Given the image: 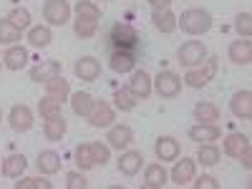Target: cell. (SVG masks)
<instances>
[{"label": "cell", "instance_id": "b9f144b4", "mask_svg": "<svg viewBox=\"0 0 252 189\" xmlns=\"http://www.w3.org/2000/svg\"><path fill=\"white\" fill-rule=\"evenodd\" d=\"M66 187L68 189H86L89 182H86V177H83L81 172H68L66 174Z\"/></svg>", "mask_w": 252, "mask_h": 189}, {"label": "cell", "instance_id": "2e32d148", "mask_svg": "<svg viewBox=\"0 0 252 189\" xmlns=\"http://www.w3.org/2000/svg\"><path fill=\"white\" fill-rule=\"evenodd\" d=\"M220 136H222V131H220L217 124H197V126H192V129H189V139L199 141V144H212V141H217Z\"/></svg>", "mask_w": 252, "mask_h": 189}, {"label": "cell", "instance_id": "6da1fadb", "mask_svg": "<svg viewBox=\"0 0 252 189\" xmlns=\"http://www.w3.org/2000/svg\"><path fill=\"white\" fill-rule=\"evenodd\" d=\"M179 26L187 35H204L212 28V15L202 8H189L182 13V18H177V28Z\"/></svg>", "mask_w": 252, "mask_h": 189}, {"label": "cell", "instance_id": "1f68e13d", "mask_svg": "<svg viewBox=\"0 0 252 189\" xmlns=\"http://www.w3.org/2000/svg\"><path fill=\"white\" fill-rule=\"evenodd\" d=\"M96 28H98V20L81 18V15H76V20H73V33H76L78 38H91V35H96Z\"/></svg>", "mask_w": 252, "mask_h": 189}, {"label": "cell", "instance_id": "cb8c5ba5", "mask_svg": "<svg viewBox=\"0 0 252 189\" xmlns=\"http://www.w3.org/2000/svg\"><path fill=\"white\" fill-rule=\"evenodd\" d=\"M26 166H28V159L23 154H10L3 159V174L8 179H20V174L26 172Z\"/></svg>", "mask_w": 252, "mask_h": 189}, {"label": "cell", "instance_id": "e575fe53", "mask_svg": "<svg viewBox=\"0 0 252 189\" xmlns=\"http://www.w3.org/2000/svg\"><path fill=\"white\" fill-rule=\"evenodd\" d=\"M20 28H15L10 20H0V43H8V46H13L15 40H20Z\"/></svg>", "mask_w": 252, "mask_h": 189}, {"label": "cell", "instance_id": "60d3db41", "mask_svg": "<svg viewBox=\"0 0 252 189\" xmlns=\"http://www.w3.org/2000/svg\"><path fill=\"white\" fill-rule=\"evenodd\" d=\"M91 152H94V161L101 164V166L109 161V154H111V152H109V146H106V144H101V141H94V144H91Z\"/></svg>", "mask_w": 252, "mask_h": 189}, {"label": "cell", "instance_id": "4fadbf2b", "mask_svg": "<svg viewBox=\"0 0 252 189\" xmlns=\"http://www.w3.org/2000/svg\"><path fill=\"white\" fill-rule=\"evenodd\" d=\"M154 152H157L159 161H177L179 159V141L174 136H159Z\"/></svg>", "mask_w": 252, "mask_h": 189}, {"label": "cell", "instance_id": "d6986e66", "mask_svg": "<svg viewBox=\"0 0 252 189\" xmlns=\"http://www.w3.org/2000/svg\"><path fill=\"white\" fill-rule=\"evenodd\" d=\"M26 63H28V51L23 46H10L3 53V66L8 71H20V68H26Z\"/></svg>", "mask_w": 252, "mask_h": 189}, {"label": "cell", "instance_id": "52a82bcc", "mask_svg": "<svg viewBox=\"0 0 252 189\" xmlns=\"http://www.w3.org/2000/svg\"><path fill=\"white\" fill-rule=\"evenodd\" d=\"M229 111L242 121H250L252 119V91L245 89V91L232 94V98H229Z\"/></svg>", "mask_w": 252, "mask_h": 189}, {"label": "cell", "instance_id": "83f0119b", "mask_svg": "<svg viewBox=\"0 0 252 189\" xmlns=\"http://www.w3.org/2000/svg\"><path fill=\"white\" fill-rule=\"evenodd\" d=\"M71 109L76 116H89L91 109H94V96L86 94V91H76L71 94Z\"/></svg>", "mask_w": 252, "mask_h": 189}, {"label": "cell", "instance_id": "f35d334b", "mask_svg": "<svg viewBox=\"0 0 252 189\" xmlns=\"http://www.w3.org/2000/svg\"><path fill=\"white\" fill-rule=\"evenodd\" d=\"M15 189H51L53 184L48 179H40V177H23L20 182L13 184Z\"/></svg>", "mask_w": 252, "mask_h": 189}, {"label": "cell", "instance_id": "bcb514c9", "mask_svg": "<svg viewBox=\"0 0 252 189\" xmlns=\"http://www.w3.org/2000/svg\"><path fill=\"white\" fill-rule=\"evenodd\" d=\"M0 119H3V111H0Z\"/></svg>", "mask_w": 252, "mask_h": 189}, {"label": "cell", "instance_id": "3957f363", "mask_svg": "<svg viewBox=\"0 0 252 189\" xmlns=\"http://www.w3.org/2000/svg\"><path fill=\"white\" fill-rule=\"evenodd\" d=\"M152 89L161 98H177L182 94V78L174 71H159V76L152 81Z\"/></svg>", "mask_w": 252, "mask_h": 189}, {"label": "cell", "instance_id": "d590c367", "mask_svg": "<svg viewBox=\"0 0 252 189\" xmlns=\"http://www.w3.org/2000/svg\"><path fill=\"white\" fill-rule=\"evenodd\" d=\"M5 20H10V23H13L15 28H20V31L31 28V13H28L26 8H13V10L8 13Z\"/></svg>", "mask_w": 252, "mask_h": 189}, {"label": "cell", "instance_id": "836d02e7", "mask_svg": "<svg viewBox=\"0 0 252 189\" xmlns=\"http://www.w3.org/2000/svg\"><path fill=\"white\" fill-rule=\"evenodd\" d=\"M38 114L43 119H53V116H61V101H56L53 96H43L38 101Z\"/></svg>", "mask_w": 252, "mask_h": 189}, {"label": "cell", "instance_id": "74e56055", "mask_svg": "<svg viewBox=\"0 0 252 189\" xmlns=\"http://www.w3.org/2000/svg\"><path fill=\"white\" fill-rule=\"evenodd\" d=\"M73 10H76V15H81V18H91V20H98V18H101L98 5H94L91 0H78Z\"/></svg>", "mask_w": 252, "mask_h": 189}, {"label": "cell", "instance_id": "484cf974", "mask_svg": "<svg viewBox=\"0 0 252 189\" xmlns=\"http://www.w3.org/2000/svg\"><path fill=\"white\" fill-rule=\"evenodd\" d=\"M66 131H68V124H66V119H63V116L46 119V124H43V134L51 141H61L63 136H66Z\"/></svg>", "mask_w": 252, "mask_h": 189}, {"label": "cell", "instance_id": "d4e9b609", "mask_svg": "<svg viewBox=\"0 0 252 189\" xmlns=\"http://www.w3.org/2000/svg\"><path fill=\"white\" fill-rule=\"evenodd\" d=\"M46 94L63 103V101H66V98L71 96V83H68L66 78H63V76H53L51 81H46Z\"/></svg>", "mask_w": 252, "mask_h": 189}, {"label": "cell", "instance_id": "ba28073f", "mask_svg": "<svg viewBox=\"0 0 252 189\" xmlns=\"http://www.w3.org/2000/svg\"><path fill=\"white\" fill-rule=\"evenodd\" d=\"M8 121H10V129L13 131H31V126H33V111L26 106V103H18V106L10 109L8 114Z\"/></svg>", "mask_w": 252, "mask_h": 189}, {"label": "cell", "instance_id": "ee69618b", "mask_svg": "<svg viewBox=\"0 0 252 189\" xmlns=\"http://www.w3.org/2000/svg\"><path fill=\"white\" fill-rule=\"evenodd\" d=\"M240 161H242V166H245V169H252V149H247V152L240 157Z\"/></svg>", "mask_w": 252, "mask_h": 189}, {"label": "cell", "instance_id": "ab89813d", "mask_svg": "<svg viewBox=\"0 0 252 189\" xmlns=\"http://www.w3.org/2000/svg\"><path fill=\"white\" fill-rule=\"evenodd\" d=\"M235 28H237L240 38H250L252 35V15L250 13H240L235 18Z\"/></svg>", "mask_w": 252, "mask_h": 189}, {"label": "cell", "instance_id": "ac0fdd59", "mask_svg": "<svg viewBox=\"0 0 252 189\" xmlns=\"http://www.w3.org/2000/svg\"><path fill=\"white\" fill-rule=\"evenodd\" d=\"M247 149H250V139H247L245 134H240V131L227 134V139H224V154H227V157L240 159Z\"/></svg>", "mask_w": 252, "mask_h": 189}, {"label": "cell", "instance_id": "8992f818", "mask_svg": "<svg viewBox=\"0 0 252 189\" xmlns=\"http://www.w3.org/2000/svg\"><path fill=\"white\" fill-rule=\"evenodd\" d=\"M111 40H114V46L121 48V51H134V48L139 46V33H136L131 26L119 23V26H114V31H111Z\"/></svg>", "mask_w": 252, "mask_h": 189}, {"label": "cell", "instance_id": "f6af8a7d", "mask_svg": "<svg viewBox=\"0 0 252 189\" xmlns=\"http://www.w3.org/2000/svg\"><path fill=\"white\" fill-rule=\"evenodd\" d=\"M149 3H152L154 10H161V8H169V5H172V0H149Z\"/></svg>", "mask_w": 252, "mask_h": 189}, {"label": "cell", "instance_id": "9c48e42d", "mask_svg": "<svg viewBox=\"0 0 252 189\" xmlns=\"http://www.w3.org/2000/svg\"><path fill=\"white\" fill-rule=\"evenodd\" d=\"M194 172H197V161L189 159V157H182V161H177L174 169H172V182L177 187H187V184H192Z\"/></svg>", "mask_w": 252, "mask_h": 189}, {"label": "cell", "instance_id": "5b68a950", "mask_svg": "<svg viewBox=\"0 0 252 189\" xmlns=\"http://www.w3.org/2000/svg\"><path fill=\"white\" fill-rule=\"evenodd\" d=\"M43 18L51 26H66L68 18H71L68 0H46L43 3Z\"/></svg>", "mask_w": 252, "mask_h": 189}, {"label": "cell", "instance_id": "d6a6232c", "mask_svg": "<svg viewBox=\"0 0 252 189\" xmlns=\"http://www.w3.org/2000/svg\"><path fill=\"white\" fill-rule=\"evenodd\" d=\"M76 164H78V169H91V166H96V161H94V152H91V144H78L76 146Z\"/></svg>", "mask_w": 252, "mask_h": 189}, {"label": "cell", "instance_id": "277c9868", "mask_svg": "<svg viewBox=\"0 0 252 189\" xmlns=\"http://www.w3.org/2000/svg\"><path fill=\"white\" fill-rule=\"evenodd\" d=\"M202 66H204V68H192V71H187V76H184L182 83H187L189 89H204L207 83L215 78V73H217V58H207Z\"/></svg>", "mask_w": 252, "mask_h": 189}, {"label": "cell", "instance_id": "7dc6e473", "mask_svg": "<svg viewBox=\"0 0 252 189\" xmlns=\"http://www.w3.org/2000/svg\"><path fill=\"white\" fill-rule=\"evenodd\" d=\"M0 66H3V63H0Z\"/></svg>", "mask_w": 252, "mask_h": 189}, {"label": "cell", "instance_id": "e0dca14e", "mask_svg": "<svg viewBox=\"0 0 252 189\" xmlns=\"http://www.w3.org/2000/svg\"><path fill=\"white\" fill-rule=\"evenodd\" d=\"M109 66H111V71H116V73H129V71H134V66H136L134 51H121V48H116V51L111 53V58H109Z\"/></svg>", "mask_w": 252, "mask_h": 189}, {"label": "cell", "instance_id": "44dd1931", "mask_svg": "<svg viewBox=\"0 0 252 189\" xmlns=\"http://www.w3.org/2000/svg\"><path fill=\"white\" fill-rule=\"evenodd\" d=\"M53 76H61V63L58 61H43V63H38V66L31 68V81H35V83H46Z\"/></svg>", "mask_w": 252, "mask_h": 189}, {"label": "cell", "instance_id": "f1b7e54d", "mask_svg": "<svg viewBox=\"0 0 252 189\" xmlns=\"http://www.w3.org/2000/svg\"><path fill=\"white\" fill-rule=\"evenodd\" d=\"M51 40H53V33H51L48 26H35V28L28 31V43L33 48H48Z\"/></svg>", "mask_w": 252, "mask_h": 189}, {"label": "cell", "instance_id": "7a4b0ae2", "mask_svg": "<svg viewBox=\"0 0 252 189\" xmlns=\"http://www.w3.org/2000/svg\"><path fill=\"white\" fill-rule=\"evenodd\" d=\"M177 61L187 68H194V66H202L207 61V46L202 40H187V43L179 46L177 51Z\"/></svg>", "mask_w": 252, "mask_h": 189}, {"label": "cell", "instance_id": "8d00e7d4", "mask_svg": "<svg viewBox=\"0 0 252 189\" xmlns=\"http://www.w3.org/2000/svg\"><path fill=\"white\" fill-rule=\"evenodd\" d=\"M114 103H116V109H119V111H134V106H136L134 94H131V91H126V89H121V91L114 94Z\"/></svg>", "mask_w": 252, "mask_h": 189}, {"label": "cell", "instance_id": "ffe728a7", "mask_svg": "<svg viewBox=\"0 0 252 189\" xmlns=\"http://www.w3.org/2000/svg\"><path fill=\"white\" fill-rule=\"evenodd\" d=\"M166 179H169V174H166L164 164H149L144 169V187L146 189H161L166 184Z\"/></svg>", "mask_w": 252, "mask_h": 189}, {"label": "cell", "instance_id": "4dcf8cb0", "mask_svg": "<svg viewBox=\"0 0 252 189\" xmlns=\"http://www.w3.org/2000/svg\"><path fill=\"white\" fill-rule=\"evenodd\" d=\"M220 149L215 144H199V149H197V161L204 164V166H215L220 161Z\"/></svg>", "mask_w": 252, "mask_h": 189}, {"label": "cell", "instance_id": "f546056e", "mask_svg": "<svg viewBox=\"0 0 252 189\" xmlns=\"http://www.w3.org/2000/svg\"><path fill=\"white\" fill-rule=\"evenodd\" d=\"M194 116L199 124H215V121H220V109L209 101H199L194 106Z\"/></svg>", "mask_w": 252, "mask_h": 189}, {"label": "cell", "instance_id": "9a60e30c", "mask_svg": "<svg viewBox=\"0 0 252 189\" xmlns=\"http://www.w3.org/2000/svg\"><path fill=\"white\" fill-rule=\"evenodd\" d=\"M141 166H144V157L141 152H124L119 157V172L124 177H136L141 172Z\"/></svg>", "mask_w": 252, "mask_h": 189}, {"label": "cell", "instance_id": "4316f807", "mask_svg": "<svg viewBox=\"0 0 252 189\" xmlns=\"http://www.w3.org/2000/svg\"><path fill=\"white\" fill-rule=\"evenodd\" d=\"M35 166L40 174H56L61 169V154L56 152H40L35 159Z\"/></svg>", "mask_w": 252, "mask_h": 189}, {"label": "cell", "instance_id": "5bb4252c", "mask_svg": "<svg viewBox=\"0 0 252 189\" xmlns=\"http://www.w3.org/2000/svg\"><path fill=\"white\" fill-rule=\"evenodd\" d=\"M129 91L134 94V98H149L152 96V76L146 71H134L131 81H129Z\"/></svg>", "mask_w": 252, "mask_h": 189}, {"label": "cell", "instance_id": "7402d4cb", "mask_svg": "<svg viewBox=\"0 0 252 189\" xmlns=\"http://www.w3.org/2000/svg\"><path fill=\"white\" fill-rule=\"evenodd\" d=\"M229 61L240 63V66H247V63H252V43H250L247 38L232 40V46H229Z\"/></svg>", "mask_w": 252, "mask_h": 189}, {"label": "cell", "instance_id": "30bf717a", "mask_svg": "<svg viewBox=\"0 0 252 189\" xmlns=\"http://www.w3.org/2000/svg\"><path fill=\"white\" fill-rule=\"evenodd\" d=\"M73 73L81 78V81H96L101 76V63L94 58V56H81L73 66Z\"/></svg>", "mask_w": 252, "mask_h": 189}, {"label": "cell", "instance_id": "8fae6325", "mask_svg": "<svg viewBox=\"0 0 252 189\" xmlns=\"http://www.w3.org/2000/svg\"><path fill=\"white\" fill-rule=\"evenodd\" d=\"M91 126H96V129H103V126H111L114 121V109H111V103L106 101H94V109L91 114L86 116Z\"/></svg>", "mask_w": 252, "mask_h": 189}, {"label": "cell", "instance_id": "7bdbcfd3", "mask_svg": "<svg viewBox=\"0 0 252 189\" xmlns=\"http://www.w3.org/2000/svg\"><path fill=\"white\" fill-rule=\"evenodd\" d=\"M192 184H194V189H220L217 179L209 177V174H202L199 179H192Z\"/></svg>", "mask_w": 252, "mask_h": 189}, {"label": "cell", "instance_id": "7c38bea8", "mask_svg": "<svg viewBox=\"0 0 252 189\" xmlns=\"http://www.w3.org/2000/svg\"><path fill=\"white\" fill-rule=\"evenodd\" d=\"M109 146H114V149H126L131 141H134V131H131V126H126V124H119V126H111L109 129V136H106Z\"/></svg>", "mask_w": 252, "mask_h": 189}, {"label": "cell", "instance_id": "603a6c76", "mask_svg": "<svg viewBox=\"0 0 252 189\" xmlns=\"http://www.w3.org/2000/svg\"><path fill=\"white\" fill-rule=\"evenodd\" d=\"M152 23L159 33H174L177 31V15L169 8H161V10L152 13Z\"/></svg>", "mask_w": 252, "mask_h": 189}]
</instances>
